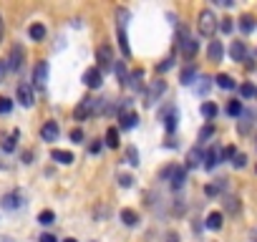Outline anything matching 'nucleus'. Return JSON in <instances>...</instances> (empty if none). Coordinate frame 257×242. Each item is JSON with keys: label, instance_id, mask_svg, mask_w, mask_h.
Masks as SVG:
<instances>
[{"label": "nucleus", "instance_id": "1", "mask_svg": "<svg viewBox=\"0 0 257 242\" xmlns=\"http://www.w3.org/2000/svg\"><path fill=\"white\" fill-rule=\"evenodd\" d=\"M197 25H199V33H202L204 38H212L214 30H217V18H214V13H212V10H202Z\"/></svg>", "mask_w": 257, "mask_h": 242}, {"label": "nucleus", "instance_id": "2", "mask_svg": "<svg viewBox=\"0 0 257 242\" xmlns=\"http://www.w3.org/2000/svg\"><path fill=\"white\" fill-rule=\"evenodd\" d=\"M179 48H181V56H187V58H194L197 51H199V43L184 33V28H181V33H179Z\"/></svg>", "mask_w": 257, "mask_h": 242}, {"label": "nucleus", "instance_id": "3", "mask_svg": "<svg viewBox=\"0 0 257 242\" xmlns=\"http://www.w3.org/2000/svg\"><path fill=\"white\" fill-rule=\"evenodd\" d=\"M96 61H98V71L103 73V71H108V68H111L114 66V53H111V48H108V46H101L98 51H96Z\"/></svg>", "mask_w": 257, "mask_h": 242}, {"label": "nucleus", "instance_id": "4", "mask_svg": "<svg viewBox=\"0 0 257 242\" xmlns=\"http://www.w3.org/2000/svg\"><path fill=\"white\" fill-rule=\"evenodd\" d=\"M164 91H167V81H164V78H159V81H152L149 94H146V106H154Z\"/></svg>", "mask_w": 257, "mask_h": 242}, {"label": "nucleus", "instance_id": "5", "mask_svg": "<svg viewBox=\"0 0 257 242\" xmlns=\"http://www.w3.org/2000/svg\"><path fill=\"white\" fill-rule=\"evenodd\" d=\"M20 205H23V194L20 192H8V194H3V199H0V207L8 210V212L18 210Z\"/></svg>", "mask_w": 257, "mask_h": 242}, {"label": "nucleus", "instance_id": "6", "mask_svg": "<svg viewBox=\"0 0 257 242\" xmlns=\"http://www.w3.org/2000/svg\"><path fill=\"white\" fill-rule=\"evenodd\" d=\"M73 116H76V121H86L88 116H93V99H91V96H86V99L76 106Z\"/></svg>", "mask_w": 257, "mask_h": 242}, {"label": "nucleus", "instance_id": "7", "mask_svg": "<svg viewBox=\"0 0 257 242\" xmlns=\"http://www.w3.org/2000/svg\"><path fill=\"white\" fill-rule=\"evenodd\" d=\"M15 96H18L20 106H25V109H30V106L35 104V99H33V89H30L28 84H18V89H15Z\"/></svg>", "mask_w": 257, "mask_h": 242}, {"label": "nucleus", "instance_id": "8", "mask_svg": "<svg viewBox=\"0 0 257 242\" xmlns=\"http://www.w3.org/2000/svg\"><path fill=\"white\" fill-rule=\"evenodd\" d=\"M84 84L88 86V89H101V84H103V73L93 66V68H88L86 73H84Z\"/></svg>", "mask_w": 257, "mask_h": 242}, {"label": "nucleus", "instance_id": "9", "mask_svg": "<svg viewBox=\"0 0 257 242\" xmlns=\"http://www.w3.org/2000/svg\"><path fill=\"white\" fill-rule=\"evenodd\" d=\"M33 81H35V86H38V89H46V84H48V63L46 61H41L38 66H35Z\"/></svg>", "mask_w": 257, "mask_h": 242}, {"label": "nucleus", "instance_id": "10", "mask_svg": "<svg viewBox=\"0 0 257 242\" xmlns=\"http://www.w3.org/2000/svg\"><path fill=\"white\" fill-rule=\"evenodd\" d=\"M169 182H171V189H174V192H179L181 187H184V182H187V169H184V167H174V172H171Z\"/></svg>", "mask_w": 257, "mask_h": 242}, {"label": "nucleus", "instance_id": "11", "mask_svg": "<svg viewBox=\"0 0 257 242\" xmlns=\"http://www.w3.org/2000/svg\"><path fill=\"white\" fill-rule=\"evenodd\" d=\"M207 56H209V61H212V63H219V61H222V56H225V48H222V43H219V40H209Z\"/></svg>", "mask_w": 257, "mask_h": 242}, {"label": "nucleus", "instance_id": "12", "mask_svg": "<svg viewBox=\"0 0 257 242\" xmlns=\"http://www.w3.org/2000/svg\"><path fill=\"white\" fill-rule=\"evenodd\" d=\"M58 134H61V129H58L56 121H46L43 129H41V136H43L46 141H56V139H58Z\"/></svg>", "mask_w": 257, "mask_h": 242}, {"label": "nucleus", "instance_id": "13", "mask_svg": "<svg viewBox=\"0 0 257 242\" xmlns=\"http://www.w3.org/2000/svg\"><path fill=\"white\" fill-rule=\"evenodd\" d=\"M204 161V151H202V146H194L189 154H187V169H194V167H199Z\"/></svg>", "mask_w": 257, "mask_h": 242}, {"label": "nucleus", "instance_id": "14", "mask_svg": "<svg viewBox=\"0 0 257 242\" xmlns=\"http://www.w3.org/2000/svg\"><path fill=\"white\" fill-rule=\"evenodd\" d=\"M23 56H25V51H23L20 46H13V51H10V58H8V68H10V71L20 68V66H23Z\"/></svg>", "mask_w": 257, "mask_h": 242}, {"label": "nucleus", "instance_id": "15", "mask_svg": "<svg viewBox=\"0 0 257 242\" xmlns=\"http://www.w3.org/2000/svg\"><path fill=\"white\" fill-rule=\"evenodd\" d=\"M230 56H232V61H245L247 58V46L242 43V40H235V43L230 46Z\"/></svg>", "mask_w": 257, "mask_h": 242}, {"label": "nucleus", "instance_id": "16", "mask_svg": "<svg viewBox=\"0 0 257 242\" xmlns=\"http://www.w3.org/2000/svg\"><path fill=\"white\" fill-rule=\"evenodd\" d=\"M129 86H131V91H136V94L144 89V71H141V68H136V71L129 76Z\"/></svg>", "mask_w": 257, "mask_h": 242}, {"label": "nucleus", "instance_id": "17", "mask_svg": "<svg viewBox=\"0 0 257 242\" xmlns=\"http://www.w3.org/2000/svg\"><path fill=\"white\" fill-rule=\"evenodd\" d=\"M159 119L164 121V129H167L169 134L176 129V121H179V119H176V109H169V111H167L164 116H159Z\"/></svg>", "mask_w": 257, "mask_h": 242}, {"label": "nucleus", "instance_id": "18", "mask_svg": "<svg viewBox=\"0 0 257 242\" xmlns=\"http://www.w3.org/2000/svg\"><path fill=\"white\" fill-rule=\"evenodd\" d=\"M194 78H197V68H194V66L181 68V73H179V81H181L184 86H192V84H194Z\"/></svg>", "mask_w": 257, "mask_h": 242}, {"label": "nucleus", "instance_id": "19", "mask_svg": "<svg viewBox=\"0 0 257 242\" xmlns=\"http://www.w3.org/2000/svg\"><path fill=\"white\" fill-rule=\"evenodd\" d=\"M114 71H116V78H119V84L121 86H129V68H126V63L121 61V63H114Z\"/></svg>", "mask_w": 257, "mask_h": 242}, {"label": "nucleus", "instance_id": "20", "mask_svg": "<svg viewBox=\"0 0 257 242\" xmlns=\"http://www.w3.org/2000/svg\"><path fill=\"white\" fill-rule=\"evenodd\" d=\"M136 121H139V116H136L134 111H126V114H121V116H119L121 129H134V126H136Z\"/></svg>", "mask_w": 257, "mask_h": 242}, {"label": "nucleus", "instance_id": "21", "mask_svg": "<svg viewBox=\"0 0 257 242\" xmlns=\"http://www.w3.org/2000/svg\"><path fill=\"white\" fill-rule=\"evenodd\" d=\"M51 159L58 161V164H71L73 154H71V151H63V149H53V151H51Z\"/></svg>", "mask_w": 257, "mask_h": 242}, {"label": "nucleus", "instance_id": "22", "mask_svg": "<svg viewBox=\"0 0 257 242\" xmlns=\"http://www.w3.org/2000/svg\"><path fill=\"white\" fill-rule=\"evenodd\" d=\"M222 222H225L222 212H209L207 215V227L209 230H222Z\"/></svg>", "mask_w": 257, "mask_h": 242}, {"label": "nucleus", "instance_id": "23", "mask_svg": "<svg viewBox=\"0 0 257 242\" xmlns=\"http://www.w3.org/2000/svg\"><path fill=\"white\" fill-rule=\"evenodd\" d=\"M217 161H219V151H217V146H212V149L204 154V169H214Z\"/></svg>", "mask_w": 257, "mask_h": 242}, {"label": "nucleus", "instance_id": "24", "mask_svg": "<svg viewBox=\"0 0 257 242\" xmlns=\"http://www.w3.org/2000/svg\"><path fill=\"white\" fill-rule=\"evenodd\" d=\"M121 222H124L126 227H136V225H139V215H136L134 210H121Z\"/></svg>", "mask_w": 257, "mask_h": 242}, {"label": "nucleus", "instance_id": "25", "mask_svg": "<svg viewBox=\"0 0 257 242\" xmlns=\"http://www.w3.org/2000/svg\"><path fill=\"white\" fill-rule=\"evenodd\" d=\"M214 81H217V86H219V89H225V91L235 89V81H232V76H227V73H219Z\"/></svg>", "mask_w": 257, "mask_h": 242}, {"label": "nucleus", "instance_id": "26", "mask_svg": "<svg viewBox=\"0 0 257 242\" xmlns=\"http://www.w3.org/2000/svg\"><path fill=\"white\" fill-rule=\"evenodd\" d=\"M28 33H30V38H33V40H43V38H46V25H41V23H33Z\"/></svg>", "mask_w": 257, "mask_h": 242}, {"label": "nucleus", "instance_id": "27", "mask_svg": "<svg viewBox=\"0 0 257 242\" xmlns=\"http://www.w3.org/2000/svg\"><path fill=\"white\" fill-rule=\"evenodd\" d=\"M106 144L111 146V149H119V129L116 126H111L106 131Z\"/></svg>", "mask_w": 257, "mask_h": 242}, {"label": "nucleus", "instance_id": "28", "mask_svg": "<svg viewBox=\"0 0 257 242\" xmlns=\"http://www.w3.org/2000/svg\"><path fill=\"white\" fill-rule=\"evenodd\" d=\"M18 136H20V131H13L10 136H5V139H3V151H15V141H18Z\"/></svg>", "mask_w": 257, "mask_h": 242}, {"label": "nucleus", "instance_id": "29", "mask_svg": "<svg viewBox=\"0 0 257 242\" xmlns=\"http://www.w3.org/2000/svg\"><path fill=\"white\" fill-rule=\"evenodd\" d=\"M240 28H242V33H252L255 30V18L252 15H242L240 18Z\"/></svg>", "mask_w": 257, "mask_h": 242}, {"label": "nucleus", "instance_id": "30", "mask_svg": "<svg viewBox=\"0 0 257 242\" xmlns=\"http://www.w3.org/2000/svg\"><path fill=\"white\" fill-rule=\"evenodd\" d=\"M202 116H204V119H214V116H217V104L204 101V104H202Z\"/></svg>", "mask_w": 257, "mask_h": 242}, {"label": "nucleus", "instance_id": "31", "mask_svg": "<svg viewBox=\"0 0 257 242\" xmlns=\"http://www.w3.org/2000/svg\"><path fill=\"white\" fill-rule=\"evenodd\" d=\"M53 220H56V215H53L51 210H43V212L38 215V222H41V225H46V227H48V225H53Z\"/></svg>", "mask_w": 257, "mask_h": 242}, {"label": "nucleus", "instance_id": "32", "mask_svg": "<svg viewBox=\"0 0 257 242\" xmlns=\"http://www.w3.org/2000/svg\"><path fill=\"white\" fill-rule=\"evenodd\" d=\"M126 159H129L131 167H139V151H136V146H129V149H126Z\"/></svg>", "mask_w": 257, "mask_h": 242}, {"label": "nucleus", "instance_id": "33", "mask_svg": "<svg viewBox=\"0 0 257 242\" xmlns=\"http://www.w3.org/2000/svg\"><path fill=\"white\" fill-rule=\"evenodd\" d=\"M240 94H242L245 99H252V96H257V89H255L252 84H242V86H240Z\"/></svg>", "mask_w": 257, "mask_h": 242}, {"label": "nucleus", "instance_id": "34", "mask_svg": "<svg viewBox=\"0 0 257 242\" xmlns=\"http://www.w3.org/2000/svg\"><path fill=\"white\" fill-rule=\"evenodd\" d=\"M227 114H230V116H240V114H242V104H240V101H230V104H227Z\"/></svg>", "mask_w": 257, "mask_h": 242}, {"label": "nucleus", "instance_id": "35", "mask_svg": "<svg viewBox=\"0 0 257 242\" xmlns=\"http://www.w3.org/2000/svg\"><path fill=\"white\" fill-rule=\"evenodd\" d=\"M194 91H197V94H207V91H209V78H204V76H202V78H199V84L194 86Z\"/></svg>", "mask_w": 257, "mask_h": 242}, {"label": "nucleus", "instance_id": "36", "mask_svg": "<svg viewBox=\"0 0 257 242\" xmlns=\"http://www.w3.org/2000/svg\"><path fill=\"white\" fill-rule=\"evenodd\" d=\"M10 109H13V101L5 99V96H0V114H10Z\"/></svg>", "mask_w": 257, "mask_h": 242}, {"label": "nucleus", "instance_id": "37", "mask_svg": "<svg viewBox=\"0 0 257 242\" xmlns=\"http://www.w3.org/2000/svg\"><path fill=\"white\" fill-rule=\"evenodd\" d=\"M232 164H235V169H245V164H247V156H245V154H235Z\"/></svg>", "mask_w": 257, "mask_h": 242}, {"label": "nucleus", "instance_id": "38", "mask_svg": "<svg viewBox=\"0 0 257 242\" xmlns=\"http://www.w3.org/2000/svg\"><path fill=\"white\" fill-rule=\"evenodd\" d=\"M227 210H230L232 215L240 212V199H237V197H230V199H227Z\"/></svg>", "mask_w": 257, "mask_h": 242}, {"label": "nucleus", "instance_id": "39", "mask_svg": "<svg viewBox=\"0 0 257 242\" xmlns=\"http://www.w3.org/2000/svg\"><path fill=\"white\" fill-rule=\"evenodd\" d=\"M131 184H134V177H131V174H119V187L129 189Z\"/></svg>", "mask_w": 257, "mask_h": 242}, {"label": "nucleus", "instance_id": "40", "mask_svg": "<svg viewBox=\"0 0 257 242\" xmlns=\"http://www.w3.org/2000/svg\"><path fill=\"white\" fill-rule=\"evenodd\" d=\"M212 134H214V126H212V124H207V126H204V129L199 131V141H204V139H209Z\"/></svg>", "mask_w": 257, "mask_h": 242}, {"label": "nucleus", "instance_id": "41", "mask_svg": "<svg viewBox=\"0 0 257 242\" xmlns=\"http://www.w3.org/2000/svg\"><path fill=\"white\" fill-rule=\"evenodd\" d=\"M71 141L81 144V141H84V131H81V129H73V131H71Z\"/></svg>", "mask_w": 257, "mask_h": 242}, {"label": "nucleus", "instance_id": "42", "mask_svg": "<svg viewBox=\"0 0 257 242\" xmlns=\"http://www.w3.org/2000/svg\"><path fill=\"white\" fill-rule=\"evenodd\" d=\"M219 28H222V33H230V30H232V20H230V18H222Z\"/></svg>", "mask_w": 257, "mask_h": 242}, {"label": "nucleus", "instance_id": "43", "mask_svg": "<svg viewBox=\"0 0 257 242\" xmlns=\"http://www.w3.org/2000/svg\"><path fill=\"white\" fill-rule=\"evenodd\" d=\"M235 154H237V149H235V146H227V149L222 151V159H235Z\"/></svg>", "mask_w": 257, "mask_h": 242}, {"label": "nucleus", "instance_id": "44", "mask_svg": "<svg viewBox=\"0 0 257 242\" xmlns=\"http://www.w3.org/2000/svg\"><path fill=\"white\" fill-rule=\"evenodd\" d=\"M169 68H171V58H167L164 63H159V66H157V71H159V73H164V71H169Z\"/></svg>", "mask_w": 257, "mask_h": 242}, {"label": "nucleus", "instance_id": "45", "mask_svg": "<svg viewBox=\"0 0 257 242\" xmlns=\"http://www.w3.org/2000/svg\"><path fill=\"white\" fill-rule=\"evenodd\" d=\"M38 242H58V240H56L53 235H41V240H38Z\"/></svg>", "mask_w": 257, "mask_h": 242}, {"label": "nucleus", "instance_id": "46", "mask_svg": "<svg viewBox=\"0 0 257 242\" xmlns=\"http://www.w3.org/2000/svg\"><path fill=\"white\" fill-rule=\"evenodd\" d=\"M98 151H101V141H93L91 144V154H98Z\"/></svg>", "mask_w": 257, "mask_h": 242}, {"label": "nucleus", "instance_id": "47", "mask_svg": "<svg viewBox=\"0 0 257 242\" xmlns=\"http://www.w3.org/2000/svg\"><path fill=\"white\" fill-rule=\"evenodd\" d=\"M0 242H15L10 235H0Z\"/></svg>", "mask_w": 257, "mask_h": 242}, {"label": "nucleus", "instance_id": "48", "mask_svg": "<svg viewBox=\"0 0 257 242\" xmlns=\"http://www.w3.org/2000/svg\"><path fill=\"white\" fill-rule=\"evenodd\" d=\"M0 40H3V15H0Z\"/></svg>", "mask_w": 257, "mask_h": 242}, {"label": "nucleus", "instance_id": "49", "mask_svg": "<svg viewBox=\"0 0 257 242\" xmlns=\"http://www.w3.org/2000/svg\"><path fill=\"white\" fill-rule=\"evenodd\" d=\"M63 242H76V240H73V237H68V240H63Z\"/></svg>", "mask_w": 257, "mask_h": 242}, {"label": "nucleus", "instance_id": "50", "mask_svg": "<svg viewBox=\"0 0 257 242\" xmlns=\"http://www.w3.org/2000/svg\"><path fill=\"white\" fill-rule=\"evenodd\" d=\"M252 237H255V240H257V227H255V232H252Z\"/></svg>", "mask_w": 257, "mask_h": 242}, {"label": "nucleus", "instance_id": "51", "mask_svg": "<svg viewBox=\"0 0 257 242\" xmlns=\"http://www.w3.org/2000/svg\"><path fill=\"white\" fill-rule=\"evenodd\" d=\"M0 167H3V164H0Z\"/></svg>", "mask_w": 257, "mask_h": 242}, {"label": "nucleus", "instance_id": "52", "mask_svg": "<svg viewBox=\"0 0 257 242\" xmlns=\"http://www.w3.org/2000/svg\"><path fill=\"white\" fill-rule=\"evenodd\" d=\"M255 242H257V240H255Z\"/></svg>", "mask_w": 257, "mask_h": 242}]
</instances>
